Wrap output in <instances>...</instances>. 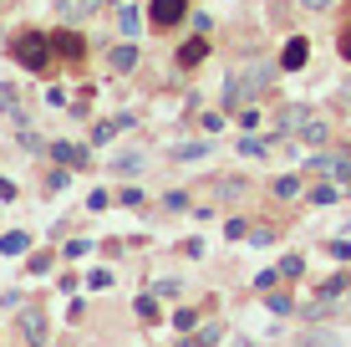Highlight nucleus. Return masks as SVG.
<instances>
[{"label": "nucleus", "instance_id": "nucleus-1", "mask_svg": "<svg viewBox=\"0 0 351 347\" xmlns=\"http://www.w3.org/2000/svg\"><path fill=\"white\" fill-rule=\"evenodd\" d=\"M275 82V67H245V71H229L224 77V113H239V107H250L255 98H265V87Z\"/></svg>", "mask_w": 351, "mask_h": 347}, {"label": "nucleus", "instance_id": "nucleus-2", "mask_svg": "<svg viewBox=\"0 0 351 347\" xmlns=\"http://www.w3.org/2000/svg\"><path fill=\"white\" fill-rule=\"evenodd\" d=\"M51 56H56V41L46 31H21L16 41H10V62L26 67V71H46Z\"/></svg>", "mask_w": 351, "mask_h": 347}, {"label": "nucleus", "instance_id": "nucleus-3", "mask_svg": "<svg viewBox=\"0 0 351 347\" xmlns=\"http://www.w3.org/2000/svg\"><path fill=\"white\" fill-rule=\"evenodd\" d=\"M184 16H189V0H153V5H148V21H153V26H158V31L178 26V21H184Z\"/></svg>", "mask_w": 351, "mask_h": 347}, {"label": "nucleus", "instance_id": "nucleus-4", "mask_svg": "<svg viewBox=\"0 0 351 347\" xmlns=\"http://www.w3.org/2000/svg\"><path fill=\"white\" fill-rule=\"evenodd\" d=\"M306 62H311V41H306V36H290L285 52H280V67H285V71H300Z\"/></svg>", "mask_w": 351, "mask_h": 347}, {"label": "nucleus", "instance_id": "nucleus-5", "mask_svg": "<svg viewBox=\"0 0 351 347\" xmlns=\"http://www.w3.org/2000/svg\"><path fill=\"white\" fill-rule=\"evenodd\" d=\"M306 123H311V107L306 102H290L285 113H280V133L285 138H300V128H306Z\"/></svg>", "mask_w": 351, "mask_h": 347}, {"label": "nucleus", "instance_id": "nucleus-6", "mask_svg": "<svg viewBox=\"0 0 351 347\" xmlns=\"http://www.w3.org/2000/svg\"><path fill=\"white\" fill-rule=\"evenodd\" d=\"M51 41H56V56H62V62H82V52H87V41H82L77 31H56Z\"/></svg>", "mask_w": 351, "mask_h": 347}, {"label": "nucleus", "instance_id": "nucleus-7", "mask_svg": "<svg viewBox=\"0 0 351 347\" xmlns=\"http://www.w3.org/2000/svg\"><path fill=\"white\" fill-rule=\"evenodd\" d=\"M173 56H178V67H199L204 56H209V41H204V31L193 36V41H184V46H178Z\"/></svg>", "mask_w": 351, "mask_h": 347}, {"label": "nucleus", "instance_id": "nucleus-8", "mask_svg": "<svg viewBox=\"0 0 351 347\" xmlns=\"http://www.w3.org/2000/svg\"><path fill=\"white\" fill-rule=\"evenodd\" d=\"M21 332H26L31 347H41V342H46V317L36 312V306H26V317H21Z\"/></svg>", "mask_w": 351, "mask_h": 347}, {"label": "nucleus", "instance_id": "nucleus-9", "mask_svg": "<svg viewBox=\"0 0 351 347\" xmlns=\"http://www.w3.org/2000/svg\"><path fill=\"white\" fill-rule=\"evenodd\" d=\"M97 5H102V0H56V16L62 21H82V16H92Z\"/></svg>", "mask_w": 351, "mask_h": 347}, {"label": "nucleus", "instance_id": "nucleus-10", "mask_svg": "<svg viewBox=\"0 0 351 347\" xmlns=\"http://www.w3.org/2000/svg\"><path fill=\"white\" fill-rule=\"evenodd\" d=\"M117 31L132 41V36L143 31V10H138V5H123V10H117Z\"/></svg>", "mask_w": 351, "mask_h": 347}, {"label": "nucleus", "instance_id": "nucleus-11", "mask_svg": "<svg viewBox=\"0 0 351 347\" xmlns=\"http://www.w3.org/2000/svg\"><path fill=\"white\" fill-rule=\"evenodd\" d=\"M107 67H112L117 77H123V71L138 67V52H132V46H117V52H107Z\"/></svg>", "mask_w": 351, "mask_h": 347}, {"label": "nucleus", "instance_id": "nucleus-12", "mask_svg": "<svg viewBox=\"0 0 351 347\" xmlns=\"http://www.w3.org/2000/svg\"><path fill=\"white\" fill-rule=\"evenodd\" d=\"M270 194H275V199H295V194H300V179H295V174L270 179Z\"/></svg>", "mask_w": 351, "mask_h": 347}, {"label": "nucleus", "instance_id": "nucleus-13", "mask_svg": "<svg viewBox=\"0 0 351 347\" xmlns=\"http://www.w3.org/2000/svg\"><path fill=\"white\" fill-rule=\"evenodd\" d=\"M300 138H306V143H311V148H321V143H326V138H331V128H326V123H321V117H311V123H306V128H300Z\"/></svg>", "mask_w": 351, "mask_h": 347}, {"label": "nucleus", "instance_id": "nucleus-14", "mask_svg": "<svg viewBox=\"0 0 351 347\" xmlns=\"http://www.w3.org/2000/svg\"><path fill=\"white\" fill-rule=\"evenodd\" d=\"M209 148H214L209 138H199V143H173V159H204Z\"/></svg>", "mask_w": 351, "mask_h": 347}, {"label": "nucleus", "instance_id": "nucleus-15", "mask_svg": "<svg viewBox=\"0 0 351 347\" xmlns=\"http://www.w3.org/2000/svg\"><path fill=\"white\" fill-rule=\"evenodd\" d=\"M26 245H31V235H26V230H10V235H0V250H5V256H21Z\"/></svg>", "mask_w": 351, "mask_h": 347}, {"label": "nucleus", "instance_id": "nucleus-16", "mask_svg": "<svg viewBox=\"0 0 351 347\" xmlns=\"http://www.w3.org/2000/svg\"><path fill=\"white\" fill-rule=\"evenodd\" d=\"M143 164H148L143 153H117V159H112V169H117V174H143Z\"/></svg>", "mask_w": 351, "mask_h": 347}, {"label": "nucleus", "instance_id": "nucleus-17", "mask_svg": "<svg viewBox=\"0 0 351 347\" xmlns=\"http://www.w3.org/2000/svg\"><path fill=\"white\" fill-rule=\"evenodd\" d=\"M51 159L56 164H82V148L77 143H51Z\"/></svg>", "mask_w": 351, "mask_h": 347}, {"label": "nucleus", "instance_id": "nucleus-18", "mask_svg": "<svg viewBox=\"0 0 351 347\" xmlns=\"http://www.w3.org/2000/svg\"><path fill=\"white\" fill-rule=\"evenodd\" d=\"M300 347H341V342H336V332H306Z\"/></svg>", "mask_w": 351, "mask_h": 347}, {"label": "nucleus", "instance_id": "nucleus-19", "mask_svg": "<svg viewBox=\"0 0 351 347\" xmlns=\"http://www.w3.org/2000/svg\"><path fill=\"white\" fill-rule=\"evenodd\" d=\"M265 148H270V143H265V138H239V153H245V159H260Z\"/></svg>", "mask_w": 351, "mask_h": 347}, {"label": "nucleus", "instance_id": "nucleus-20", "mask_svg": "<svg viewBox=\"0 0 351 347\" xmlns=\"http://www.w3.org/2000/svg\"><path fill=\"white\" fill-rule=\"evenodd\" d=\"M239 189H245V184H239V179H219V184H214V194H219V199H234Z\"/></svg>", "mask_w": 351, "mask_h": 347}, {"label": "nucleus", "instance_id": "nucleus-21", "mask_svg": "<svg viewBox=\"0 0 351 347\" xmlns=\"http://www.w3.org/2000/svg\"><path fill=\"white\" fill-rule=\"evenodd\" d=\"M117 128H123V123H97V128H92V143H107Z\"/></svg>", "mask_w": 351, "mask_h": 347}, {"label": "nucleus", "instance_id": "nucleus-22", "mask_svg": "<svg viewBox=\"0 0 351 347\" xmlns=\"http://www.w3.org/2000/svg\"><path fill=\"white\" fill-rule=\"evenodd\" d=\"M311 199H316V205H331V199H336V189H331V184H321V189H311Z\"/></svg>", "mask_w": 351, "mask_h": 347}, {"label": "nucleus", "instance_id": "nucleus-23", "mask_svg": "<svg viewBox=\"0 0 351 347\" xmlns=\"http://www.w3.org/2000/svg\"><path fill=\"white\" fill-rule=\"evenodd\" d=\"M138 317H143V322H153V317H158V306H153L148 296H138Z\"/></svg>", "mask_w": 351, "mask_h": 347}, {"label": "nucleus", "instance_id": "nucleus-24", "mask_svg": "<svg viewBox=\"0 0 351 347\" xmlns=\"http://www.w3.org/2000/svg\"><path fill=\"white\" fill-rule=\"evenodd\" d=\"M290 306H295V302H290V296H270V312H275V317H285Z\"/></svg>", "mask_w": 351, "mask_h": 347}, {"label": "nucleus", "instance_id": "nucleus-25", "mask_svg": "<svg viewBox=\"0 0 351 347\" xmlns=\"http://www.w3.org/2000/svg\"><path fill=\"white\" fill-rule=\"evenodd\" d=\"M280 276H300V256H285L280 260Z\"/></svg>", "mask_w": 351, "mask_h": 347}, {"label": "nucleus", "instance_id": "nucleus-26", "mask_svg": "<svg viewBox=\"0 0 351 347\" xmlns=\"http://www.w3.org/2000/svg\"><path fill=\"white\" fill-rule=\"evenodd\" d=\"M336 46H341V56H346V62H351V26H346L341 36H336Z\"/></svg>", "mask_w": 351, "mask_h": 347}, {"label": "nucleus", "instance_id": "nucleus-27", "mask_svg": "<svg viewBox=\"0 0 351 347\" xmlns=\"http://www.w3.org/2000/svg\"><path fill=\"white\" fill-rule=\"evenodd\" d=\"M295 5H306V10H331L336 0H295Z\"/></svg>", "mask_w": 351, "mask_h": 347}, {"label": "nucleus", "instance_id": "nucleus-28", "mask_svg": "<svg viewBox=\"0 0 351 347\" xmlns=\"http://www.w3.org/2000/svg\"><path fill=\"white\" fill-rule=\"evenodd\" d=\"M16 194V184H10V179H0V199H10Z\"/></svg>", "mask_w": 351, "mask_h": 347}, {"label": "nucleus", "instance_id": "nucleus-29", "mask_svg": "<svg viewBox=\"0 0 351 347\" xmlns=\"http://www.w3.org/2000/svg\"><path fill=\"white\" fill-rule=\"evenodd\" d=\"M346 98H351V87H346Z\"/></svg>", "mask_w": 351, "mask_h": 347}]
</instances>
